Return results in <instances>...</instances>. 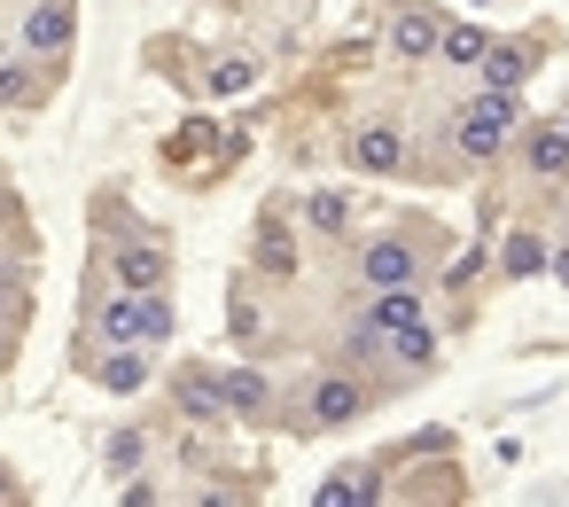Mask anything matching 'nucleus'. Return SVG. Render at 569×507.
<instances>
[{
    "instance_id": "5701e85b",
    "label": "nucleus",
    "mask_w": 569,
    "mask_h": 507,
    "mask_svg": "<svg viewBox=\"0 0 569 507\" xmlns=\"http://www.w3.org/2000/svg\"><path fill=\"white\" fill-rule=\"evenodd\" d=\"M0 95H9V102L24 95V71H17V48H0Z\"/></svg>"
},
{
    "instance_id": "f03ea898",
    "label": "nucleus",
    "mask_w": 569,
    "mask_h": 507,
    "mask_svg": "<svg viewBox=\"0 0 569 507\" xmlns=\"http://www.w3.org/2000/svg\"><path fill=\"white\" fill-rule=\"evenodd\" d=\"M460 157H499V141L515 133V95H499V87H483L468 110H460Z\"/></svg>"
},
{
    "instance_id": "a878e982",
    "label": "nucleus",
    "mask_w": 569,
    "mask_h": 507,
    "mask_svg": "<svg viewBox=\"0 0 569 507\" xmlns=\"http://www.w3.org/2000/svg\"><path fill=\"white\" fill-rule=\"evenodd\" d=\"M553 274H561V281H569V250H553Z\"/></svg>"
},
{
    "instance_id": "412c9836",
    "label": "nucleus",
    "mask_w": 569,
    "mask_h": 507,
    "mask_svg": "<svg viewBox=\"0 0 569 507\" xmlns=\"http://www.w3.org/2000/svg\"><path fill=\"white\" fill-rule=\"evenodd\" d=\"M24 305H32V297H24V274H0V328H17Z\"/></svg>"
},
{
    "instance_id": "a211bd4d",
    "label": "nucleus",
    "mask_w": 569,
    "mask_h": 507,
    "mask_svg": "<svg viewBox=\"0 0 569 507\" xmlns=\"http://www.w3.org/2000/svg\"><path fill=\"white\" fill-rule=\"evenodd\" d=\"M483 48H491L483 32H468V24H452V32L437 40V63H460V71H476V63H483Z\"/></svg>"
},
{
    "instance_id": "4be33fe9",
    "label": "nucleus",
    "mask_w": 569,
    "mask_h": 507,
    "mask_svg": "<svg viewBox=\"0 0 569 507\" xmlns=\"http://www.w3.org/2000/svg\"><path fill=\"white\" fill-rule=\"evenodd\" d=\"M110 468H141V437H133V429L110 437Z\"/></svg>"
},
{
    "instance_id": "dca6fc26",
    "label": "nucleus",
    "mask_w": 569,
    "mask_h": 507,
    "mask_svg": "<svg viewBox=\"0 0 569 507\" xmlns=\"http://www.w3.org/2000/svg\"><path fill=\"white\" fill-rule=\"evenodd\" d=\"M390 359L421 375V367L437 359V328H429V320H413V328H390Z\"/></svg>"
},
{
    "instance_id": "39448f33",
    "label": "nucleus",
    "mask_w": 569,
    "mask_h": 507,
    "mask_svg": "<svg viewBox=\"0 0 569 507\" xmlns=\"http://www.w3.org/2000/svg\"><path fill=\"white\" fill-rule=\"evenodd\" d=\"M359 414H367V390H359L351 375H320L312 398H305V421H312V429H343V421H359Z\"/></svg>"
},
{
    "instance_id": "6e6552de",
    "label": "nucleus",
    "mask_w": 569,
    "mask_h": 507,
    "mask_svg": "<svg viewBox=\"0 0 569 507\" xmlns=\"http://www.w3.org/2000/svg\"><path fill=\"white\" fill-rule=\"evenodd\" d=\"M71 40H79V24H71L63 0H32V17H24V48H32V56H63Z\"/></svg>"
},
{
    "instance_id": "2eb2a0df",
    "label": "nucleus",
    "mask_w": 569,
    "mask_h": 507,
    "mask_svg": "<svg viewBox=\"0 0 569 507\" xmlns=\"http://www.w3.org/2000/svg\"><path fill=\"white\" fill-rule=\"evenodd\" d=\"M476 71H483V87H499V95H515V79L530 71V48H507V40H491Z\"/></svg>"
},
{
    "instance_id": "ddd939ff",
    "label": "nucleus",
    "mask_w": 569,
    "mask_h": 507,
    "mask_svg": "<svg viewBox=\"0 0 569 507\" xmlns=\"http://www.w3.org/2000/svg\"><path fill=\"white\" fill-rule=\"evenodd\" d=\"M367 320H375L382 336H390V328H413V320H421V297H413V281H398V289H375V297H367Z\"/></svg>"
},
{
    "instance_id": "f257e3e1",
    "label": "nucleus",
    "mask_w": 569,
    "mask_h": 507,
    "mask_svg": "<svg viewBox=\"0 0 569 507\" xmlns=\"http://www.w3.org/2000/svg\"><path fill=\"white\" fill-rule=\"evenodd\" d=\"M172 336V297L164 289H118L102 305V344H164Z\"/></svg>"
},
{
    "instance_id": "bb28decb",
    "label": "nucleus",
    "mask_w": 569,
    "mask_h": 507,
    "mask_svg": "<svg viewBox=\"0 0 569 507\" xmlns=\"http://www.w3.org/2000/svg\"><path fill=\"white\" fill-rule=\"evenodd\" d=\"M561 126H569V110H561Z\"/></svg>"
},
{
    "instance_id": "f8f14e48",
    "label": "nucleus",
    "mask_w": 569,
    "mask_h": 507,
    "mask_svg": "<svg viewBox=\"0 0 569 507\" xmlns=\"http://www.w3.org/2000/svg\"><path fill=\"white\" fill-rule=\"evenodd\" d=\"M522 157H530V172H538V180H561V172H569V126H561V118H546V126L530 133V149H522Z\"/></svg>"
},
{
    "instance_id": "6ab92c4d",
    "label": "nucleus",
    "mask_w": 569,
    "mask_h": 507,
    "mask_svg": "<svg viewBox=\"0 0 569 507\" xmlns=\"http://www.w3.org/2000/svg\"><path fill=\"white\" fill-rule=\"evenodd\" d=\"M250 79H258V63H250V56H227V63H211V71H203V87H211V95H242Z\"/></svg>"
},
{
    "instance_id": "7ed1b4c3",
    "label": "nucleus",
    "mask_w": 569,
    "mask_h": 507,
    "mask_svg": "<svg viewBox=\"0 0 569 507\" xmlns=\"http://www.w3.org/2000/svg\"><path fill=\"white\" fill-rule=\"evenodd\" d=\"M406 165V133L390 126V118H367L359 133H351V172H367V180H390Z\"/></svg>"
},
{
    "instance_id": "9d476101",
    "label": "nucleus",
    "mask_w": 569,
    "mask_h": 507,
    "mask_svg": "<svg viewBox=\"0 0 569 507\" xmlns=\"http://www.w3.org/2000/svg\"><path fill=\"white\" fill-rule=\"evenodd\" d=\"M219 390H227V414H242V421L273 406V382L258 367H219Z\"/></svg>"
},
{
    "instance_id": "4468645a",
    "label": "nucleus",
    "mask_w": 569,
    "mask_h": 507,
    "mask_svg": "<svg viewBox=\"0 0 569 507\" xmlns=\"http://www.w3.org/2000/svg\"><path fill=\"white\" fill-rule=\"evenodd\" d=\"M172 398H180V414H196V421H227V390H219V375H180Z\"/></svg>"
},
{
    "instance_id": "1a4fd4ad",
    "label": "nucleus",
    "mask_w": 569,
    "mask_h": 507,
    "mask_svg": "<svg viewBox=\"0 0 569 507\" xmlns=\"http://www.w3.org/2000/svg\"><path fill=\"white\" fill-rule=\"evenodd\" d=\"M94 382H102V390H118V398L149 390V344H110V359L94 367Z\"/></svg>"
},
{
    "instance_id": "b1692460",
    "label": "nucleus",
    "mask_w": 569,
    "mask_h": 507,
    "mask_svg": "<svg viewBox=\"0 0 569 507\" xmlns=\"http://www.w3.org/2000/svg\"><path fill=\"white\" fill-rule=\"evenodd\" d=\"M17 359V328H0V367H9Z\"/></svg>"
},
{
    "instance_id": "423d86ee",
    "label": "nucleus",
    "mask_w": 569,
    "mask_h": 507,
    "mask_svg": "<svg viewBox=\"0 0 569 507\" xmlns=\"http://www.w3.org/2000/svg\"><path fill=\"white\" fill-rule=\"evenodd\" d=\"M118 289H172V250L164 242H118Z\"/></svg>"
},
{
    "instance_id": "393cba45",
    "label": "nucleus",
    "mask_w": 569,
    "mask_h": 507,
    "mask_svg": "<svg viewBox=\"0 0 569 507\" xmlns=\"http://www.w3.org/2000/svg\"><path fill=\"white\" fill-rule=\"evenodd\" d=\"M0 499H17V476H9V468H0Z\"/></svg>"
},
{
    "instance_id": "0eeeda50",
    "label": "nucleus",
    "mask_w": 569,
    "mask_h": 507,
    "mask_svg": "<svg viewBox=\"0 0 569 507\" xmlns=\"http://www.w3.org/2000/svg\"><path fill=\"white\" fill-rule=\"evenodd\" d=\"M359 274H367V289H398V281H413V274H421V250H413L406 235H390V242H367Z\"/></svg>"
},
{
    "instance_id": "20e7f679",
    "label": "nucleus",
    "mask_w": 569,
    "mask_h": 507,
    "mask_svg": "<svg viewBox=\"0 0 569 507\" xmlns=\"http://www.w3.org/2000/svg\"><path fill=\"white\" fill-rule=\"evenodd\" d=\"M437 40H445V17H437V9H421V0H406V9L390 17V32H382V48H390V56H406V63L437 56Z\"/></svg>"
},
{
    "instance_id": "aec40b11",
    "label": "nucleus",
    "mask_w": 569,
    "mask_h": 507,
    "mask_svg": "<svg viewBox=\"0 0 569 507\" xmlns=\"http://www.w3.org/2000/svg\"><path fill=\"white\" fill-rule=\"evenodd\" d=\"M305 219H312L320 235H343V227H351V203H343V196H312V203H305Z\"/></svg>"
},
{
    "instance_id": "9b49d317",
    "label": "nucleus",
    "mask_w": 569,
    "mask_h": 507,
    "mask_svg": "<svg viewBox=\"0 0 569 507\" xmlns=\"http://www.w3.org/2000/svg\"><path fill=\"white\" fill-rule=\"evenodd\" d=\"M367 499H382V468H336L320 484V507H367Z\"/></svg>"
},
{
    "instance_id": "f3484780",
    "label": "nucleus",
    "mask_w": 569,
    "mask_h": 507,
    "mask_svg": "<svg viewBox=\"0 0 569 507\" xmlns=\"http://www.w3.org/2000/svg\"><path fill=\"white\" fill-rule=\"evenodd\" d=\"M499 266H507L515 281H530V274H546V266H553V250H546L538 235H507V258H499Z\"/></svg>"
}]
</instances>
